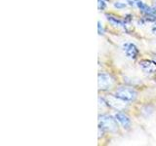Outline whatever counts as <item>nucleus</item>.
Wrapping results in <instances>:
<instances>
[{
	"mask_svg": "<svg viewBox=\"0 0 156 146\" xmlns=\"http://www.w3.org/2000/svg\"><path fill=\"white\" fill-rule=\"evenodd\" d=\"M99 129L104 131L115 133L118 130L117 120L115 119V117H112L111 115H101L99 117Z\"/></svg>",
	"mask_w": 156,
	"mask_h": 146,
	"instance_id": "f257e3e1",
	"label": "nucleus"
},
{
	"mask_svg": "<svg viewBox=\"0 0 156 146\" xmlns=\"http://www.w3.org/2000/svg\"><path fill=\"white\" fill-rule=\"evenodd\" d=\"M113 96H115L117 99H119L125 102H133L136 100V96H138V92L133 88L120 87L115 91Z\"/></svg>",
	"mask_w": 156,
	"mask_h": 146,
	"instance_id": "f03ea898",
	"label": "nucleus"
},
{
	"mask_svg": "<svg viewBox=\"0 0 156 146\" xmlns=\"http://www.w3.org/2000/svg\"><path fill=\"white\" fill-rule=\"evenodd\" d=\"M99 89L101 91L109 90L114 85V78L107 73H100L99 74Z\"/></svg>",
	"mask_w": 156,
	"mask_h": 146,
	"instance_id": "7ed1b4c3",
	"label": "nucleus"
},
{
	"mask_svg": "<svg viewBox=\"0 0 156 146\" xmlns=\"http://www.w3.org/2000/svg\"><path fill=\"white\" fill-rule=\"evenodd\" d=\"M140 67L145 74L156 77V61L151 60H141L140 62Z\"/></svg>",
	"mask_w": 156,
	"mask_h": 146,
	"instance_id": "20e7f679",
	"label": "nucleus"
},
{
	"mask_svg": "<svg viewBox=\"0 0 156 146\" xmlns=\"http://www.w3.org/2000/svg\"><path fill=\"white\" fill-rule=\"evenodd\" d=\"M123 51L125 53V55L127 56V57L133 61L139 57V54H140L138 47L133 43H125L123 45Z\"/></svg>",
	"mask_w": 156,
	"mask_h": 146,
	"instance_id": "39448f33",
	"label": "nucleus"
},
{
	"mask_svg": "<svg viewBox=\"0 0 156 146\" xmlns=\"http://www.w3.org/2000/svg\"><path fill=\"white\" fill-rule=\"evenodd\" d=\"M115 119L117 120V122L123 127L124 129H130V127L132 125V122H131V119L129 118L128 115H126L123 112H117L114 115Z\"/></svg>",
	"mask_w": 156,
	"mask_h": 146,
	"instance_id": "423d86ee",
	"label": "nucleus"
},
{
	"mask_svg": "<svg viewBox=\"0 0 156 146\" xmlns=\"http://www.w3.org/2000/svg\"><path fill=\"white\" fill-rule=\"evenodd\" d=\"M106 19L112 26H120V27H126V21L125 19H120L118 18H116L114 16H111V15H106Z\"/></svg>",
	"mask_w": 156,
	"mask_h": 146,
	"instance_id": "0eeeda50",
	"label": "nucleus"
},
{
	"mask_svg": "<svg viewBox=\"0 0 156 146\" xmlns=\"http://www.w3.org/2000/svg\"><path fill=\"white\" fill-rule=\"evenodd\" d=\"M113 6L117 10H123V9L126 8L127 5H126V3H123V2H121V1H116V2L113 3Z\"/></svg>",
	"mask_w": 156,
	"mask_h": 146,
	"instance_id": "6e6552de",
	"label": "nucleus"
},
{
	"mask_svg": "<svg viewBox=\"0 0 156 146\" xmlns=\"http://www.w3.org/2000/svg\"><path fill=\"white\" fill-rule=\"evenodd\" d=\"M98 8L100 11H104L106 8V2L105 0H98Z\"/></svg>",
	"mask_w": 156,
	"mask_h": 146,
	"instance_id": "1a4fd4ad",
	"label": "nucleus"
},
{
	"mask_svg": "<svg viewBox=\"0 0 156 146\" xmlns=\"http://www.w3.org/2000/svg\"><path fill=\"white\" fill-rule=\"evenodd\" d=\"M98 32H99L100 35L105 34V28H104V26H102V24L100 21L98 22Z\"/></svg>",
	"mask_w": 156,
	"mask_h": 146,
	"instance_id": "9d476101",
	"label": "nucleus"
},
{
	"mask_svg": "<svg viewBox=\"0 0 156 146\" xmlns=\"http://www.w3.org/2000/svg\"><path fill=\"white\" fill-rule=\"evenodd\" d=\"M139 0H126V2L128 3L129 6L131 7H134V8H136V3H138Z\"/></svg>",
	"mask_w": 156,
	"mask_h": 146,
	"instance_id": "9b49d317",
	"label": "nucleus"
},
{
	"mask_svg": "<svg viewBox=\"0 0 156 146\" xmlns=\"http://www.w3.org/2000/svg\"><path fill=\"white\" fill-rule=\"evenodd\" d=\"M151 31H152V33L154 34V35H156V23L154 24L152 27H151Z\"/></svg>",
	"mask_w": 156,
	"mask_h": 146,
	"instance_id": "f8f14e48",
	"label": "nucleus"
},
{
	"mask_svg": "<svg viewBox=\"0 0 156 146\" xmlns=\"http://www.w3.org/2000/svg\"><path fill=\"white\" fill-rule=\"evenodd\" d=\"M154 8L156 9V0H154Z\"/></svg>",
	"mask_w": 156,
	"mask_h": 146,
	"instance_id": "ddd939ff",
	"label": "nucleus"
},
{
	"mask_svg": "<svg viewBox=\"0 0 156 146\" xmlns=\"http://www.w3.org/2000/svg\"><path fill=\"white\" fill-rule=\"evenodd\" d=\"M105 1H108V0H105Z\"/></svg>",
	"mask_w": 156,
	"mask_h": 146,
	"instance_id": "4468645a",
	"label": "nucleus"
}]
</instances>
